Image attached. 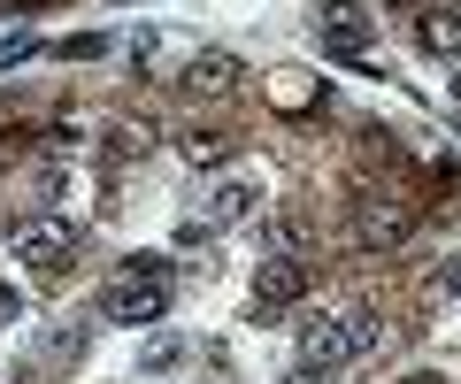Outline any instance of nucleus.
<instances>
[{
	"mask_svg": "<svg viewBox=\"0 0 461 384\" xmlns=\"http://www.w3.org/2000/svg\"><path fill=\"white\" fill-rule=\"evenodd\" d=\"M384 323L369 316V308H346V316H323L300 331V369H346V362H362V353H377Z\"/></svg>",
	"mask_w": 461,
	"mask_h": 384,
	"instance_id": "nucleus-1",
	"label": "nucleus"
},
{
	"mask_svg": "<svg viewBox=\"0 0 461 384\" xmlns=\"http://www.w3.org/2000/svg\"><path fill=\"white\" fill-rule=\"evenodd\" d=\"M169 316V277H147V269H123V277L100 292V323H123V331H147V323Z\"/></svg>",
	"mask_w": 461,
	"mask_h": 384,
	"instance_id": "nucleus-2",
	"label": "nucleus"
},
{
	"mask_svg": "<svg viewBox=\"0 0 461 384\" xmlns=\"http://www.w3.org/2000/svg\"><path fill=\"white\" fill-rule=\"evenodd\" d=\"M254 208H262V184H254V177H215V184H200L193 223H200V231H239Z\"/></svg>",
	"mask_w": 461,
	"mask_h": 384,
	"instance_id": "nucleus-3",
	"label": "nucleus"
},
{
	"mask_svg": "<svg viewBox=\"0 0 461 384\" xmlns=\"http://www.w3.org/2000/svg\"><path fill=\"white\" fill-rule=\"evenodd\" d=\"M8 246H16V262H32V269H62L69 254H77V223L69 216H23L16 231H8Z\"/></svg>",
	"mask_w": 461,
	"mask_h": 384,
	"instance_id": "nucleus-4",
	"label": "nucleus"
},
{
	"mask_svg": "<svg viewBox=\"0 0 461 384\" xmlns=\"http://www.w3.org/2000/svg\"><path fill=\"white\" fill-rule=\"evenodd\" d=\"M315 39H323V54H339V62H362L369 39H377V23H369L354 0H315Z\"/></svg>",
	"mask_w": 461,
	"mask_h": 384,
	"instance_id": "nucleus-5",
	"label": "nucleus"
},
{
	"mask_svg": "<svg viewBox=\"0 0 461 384\" xmlns=\"http://www.w3.org/2000/svg\"><path fill=\"white\" fill-rule=\"evenodd\" d=\"M300 292H308V262H300V254H277V262L262 269V284H254V323H277Z\"/></svg>",
	"mask_w": 461,
	"mask_h": 384,
	"instance_id": "nucleus-6",
	"label": "nucleus"
},
{
	"mask_svg": "<svg viewBox=\"0 0 461 384\" xmlns=\"http://www.w3.org/2000/svg\"><path fill=\"white\" fill-rule=\"evenodd\" d=\"M185 93H208V101L239 93V62H230V54H193V62H185Z\"/></svg>",
	"mask_w": 461,
	"mask_h": 384,
	"instance_id": "nucleus-7",
	"label": "nucleus"
},
{
	"mask_svg": "<svg viewBox=\"0 0 461 384\" xmlns=\"http://www.w3.org/2000/svg\"><path fill=\"white\" fill-rule=\"evenodd\" d=\"M408 238V208H362V246H400Z\"/></svg>",
	"mask_w": 461,
	"mask_h": 384,
	"instance_id": "nucleus-8",
	"label": "nucleus"
},
{
	"mask_svg": "<svg viewBox=\"0 0 461 384\" xmlns=\"http://www.w3.org/2000/svg\"><path fill=\"white\" fill-rule=\"evenodd\" d=\"M223 154H230L223 131H193V138H185V162H193V169H200V162H223Z\"/></svg>",
	"mask_w": 461,
	"mask_h": 384,
	"instance_id": "nucleus-9",
	"label": "nucleus"
},
{
	"mask_svg": "<svg viewBox=\"0 0 461 384\" xmlns=\"http://www.w3.org/2000/svg\"><path fill=\"white\" fill-rule=\"evenodd\" d=\"M139 362H147V369H169V362H177V338H154V346L139 353Z\"/></svg>",
	"mask_w": 461,
	"mask_h": 384,
	"instance_id": "nucleus-10",
	"label": "nucleus"
},
{
	"mask_svg": "<svg viewBox=\"0 0 461 384\" xmlns=\"http://www.w3.org/2000/svg\"><path fill=\"white\" fill-rule=\"evenodd\" d=\"M438 284H446V292H461V262H454V269H446V277H438Z\"/></svg>",
	"mask_w": 461,
	"mask_h": 384,
	"instance_id": "nucleus-11",
	"label": "nucleus"
},
{
	"mask_svg": "<svg viewBox=\"0 0 461 384\" xmlns=\"http://www.w3.org/2000/svg\"><path fill=\"white\" fill-rule=\"evenodd\" d=\"M8 316H16V292H0V323H8Z\"/></svg>",
	"mask_w": 461,
	"mask_h": 384,
	"instance_id": "nucleus-12",
	"label": "nucleus"
},
{
	"mask_svg": "<svg viewBox=\"0 0 461 384\" xmlns=\"http://www.w3.org/2000/svg\"><path fill=\"white\" fill-rule=\"evenodd\" d=\"M393 8H400V0H393Z\"/></svg>",
	"mask_w": 461,
	"mask_h": 384,
	"instance_id": "nucleus-13",
	"label": "nucleus"
}]
</instances>
